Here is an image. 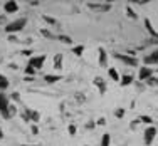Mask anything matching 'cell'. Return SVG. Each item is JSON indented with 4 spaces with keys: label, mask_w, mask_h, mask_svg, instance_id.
I'll list each match as a JSON object with an SVG mask.
<instances>
[{
    "label": "cell",
    "mask_w": 158,
    "mask_h": 146,
    "mask_svg": "<svg viewBox=\"0 0 158 146\" xmlns=\"http://www.w3.org/2000/svg\"><path fill=\"white\" fill-rule=\"evenodd\" d=\"M145 27H146V30H148V34H150V37H152L153 40H158V32L155 30V27H153L152 20H150L148 17L145 18Z\"/></svg>",
    "instance_id": "obj_11"
},
{
    "label": "cell",
    "mask_w": 158,
    "mask_h": 146,
    "mask_svg": "<svg viewBox=\"0 0 158 146\" xmlns=\"http://www.w3.org/2000/svg\"><path fill=\"white\" fill-rule=\"evenodd\" d=\"M108 74H110L111 81H114V82H119V74H118V71H116L114 67H108Z\"/></svg>",
    "instance_id": "obj_17"
},
{
    "label": "cell",
    "mask_w": 158,
    "mask_h": 146,
    "mask_svg": "<svg viewBox=\"0 0 158 146\" xmlns=\"http://www.w3.org/2000/svg\"><path fill=\"white\" fill-rule=\"evenodd\" d=\"M156 72H158V71H156Z\"/></svg>",
    "instance_id": "obj_45"
},
{
    "label": "cell",
    "mask_w": 158,
    "mask_h": 146,
    "mask_svg": "<svg viewBox=\"0 0 158 146\" xmlns=\"http://www.w3.org/2000/svg\"><path fill=\"white\" fill-rule=\"evenodd\" d=\"M152 76H153L152 67H148V66H141L140 67V71H138V79L140 81H146L148 77H152Z\"/></svg>",
    "instance_id": "obj_9"
},
{
    "label": "cell",
    "mask_w": 158,
    "mask_h": 146,
    "mask_svg": "<svg viewBox=\"0 0 158 146\" xmlns=\"http://www.w3.org/2000/svg\"><path fill=\"white\" fill-rule=\"evenodd\" d=\"M25 111L29 113V116H31V123H37L40 121V113L37 109H29V107H25Z\"/></svg>",
    "instance_id": "obj_14"
},
{
    "label": "cell",
    "mask_w": 158,
    "mask_h": 146,
    "mask_svg": "<svg viewBox=\"0 0 158 146\" xmlns=\"http://www.w3.org/2000/svg\"><path fill=\"white\" fill-rule=\"evenodd\" d=\"M113 57L118 59V61H121L123 64L130 66V67H138V59L133 57V55H128V54H119V52H114L113 54Z\"/></svg>",
    "instance_id": "obj_3"
},
{
    "label": "cell",
    "mask_w": 158,
    "mask_h": 146,
    "mask_svg": "<svg viewBox=\"0 0 158 146\" xmlns=\"http://www.w3.org/2000/svg\"><path fill=\"white\" fill-rule=\"evenodd\" d=\"M3 10H5V14H15L19 10V3L15 0H9V2L3 3Z\"/></svg>",
    "instance_id": "obj_10"
},
{
    "label": "cell",
    "mask_w": 158,
    "mask_h": 146,
    "mask_svg": "<svg viewBox=\"0 0 158 146\" xmlns=\"http://www.w3.org/2000/svg\"><path fill=\"white\" fill-rule=\"evenodd\" d=\"M37 74V71L34 69L32 66H25V76H29V77H34Z\"/></svg>",
    "instance_id": "obj_26"
},
{
    "label": "cell",
    "mask_w": 158,
    "mask_h": 146,
    "mask_svg": "<svg viewBox=\"0 0 158 146\" xmlns=\"http://www.w3.org/2000/svg\"><path fill=\"white\" fill-rule=\"evenodd\" d=\"M150 44H158V40H153L152 39V40H150Z\"/></svg>",
    "instance_id": "obj_43"
},
{
    "label": "cell",
    "mask_w": 158,
    "mask_h": 146,
    "mask_svg": "<svg viewBox=\"0 0 158 146\" xmlns=\"http://www.w3.org/2000/svg\"><path fill=\"white\" fill-rule=\"evenodd\" d=\"M86 5H88V9L94 10V12H110L113 3H110V2H88Z\"/></svg>",
    "instance_id": "obj_4"
},
{
    "label": "cell",
    "mask_w": 158,
    "mask_h": 146,
    "mask_svg": "<svg viewBox=\"0 0 158 146\" xmlns=\"http://www.w3.org/2000/svg\"><path fill=\"white\" fill-rule=\"evenodd\" d=\"M76 131H77L76 124H69V126H67V133H69L71 136H74V134H76Z\"/></svg>",
    "instance_id": "obj_28"
},
{
    "label": "cell",
    "mask_w": 158,
    "mask_h": 146,
    "mask_svg": "<svg viewBox=\"0 0 158 146\" xmlns=\"http://www.w3.org/2000/svg\"><path fill=\"white\" fill-rule=\"evenodd\" d=\"M135 3H140V5H145L146 0H135Z\"/></svg>",
    "instance_id": "obj_39"
},
{
    "label": "cell",
    "mask_w": 158,
    "mask_h": 146,
    "mask_svg": "<svg viewBox=\"0 0 158 146\" xmlns=\"http://www.w3.org/2000/svg\"><path fill=\"white\" fill-rule=\"evenodd\" d=\"M46 55H32V57H29V61H27V66H32L35 71H39V69H42L44 67V62H46Z\"/></svg>",
    "instance_id": "obj_5"
},
{
    "label": "cell",
    "mask_w": 158,
    "mask_h": 146,
    "mask_svg": "<svg viewBox=\"0 0 158 146\" xmlns=\"http://www.w3.org/2000/svg\"><path fill=\"white\" fill-rule=\"evenodd\" d=\"M143 66H148V67L150 66H158V49L143 57Z\"/></svg>",
    "instance_id": "obj_6"
},
{
    "label": "cell",
    "mask_w": 158,
    "mask_h": 146,
    "mask_svg": "<svg viewBox=\"0 0 158 146\" xmlns=\"http://www.w3.org/2000/svg\"><path fill=\"white\" fill-rule=\"evenodd\" d=\"M9 40H10V42H15L17 37H15V35H9Z\"/></svg>",
    "instance_id": "obj_40"
},
{
    "label": "cell",
    "mask_w": 158,
    "mask_h": 146,
    "mask_svg": "<svg viewBox=\"0 0 158 146\" xmlns=\"http://www.w3.org/2000/svg\"><path fill=\"white\" fill-rule=\"evenodd\" d=\"M31 133L35 136V134H39V128H37V124L35 123H31Z\"/></svg>",
    "instance_id": "obj_32"
},
{
    "label": "cell",
    "mask_w": 158,
    "mask_h": 146,
    "mask_svg": "<svg viewBox=\"0 0 158 146\" xmlns=\"http://www.w3.org/2000/svg\"><path fill=\"white\" fill-rule=\"evenodd\" d=\"M20 54H22V55H31V57H32V51H31V49H24Z\"/></svg>",
    "instance_id": "obj_36"
},
{
    "label": "cell",
    "mask_w": 158,
    "mask_h": 146,
    "mask_svg": "<svg viewBox=\"0 0 158 146\" xmlns=\"http://www.w3.org/2000/svg\"><path fill=\"white\" fill-rule=\"evenodd\" d=\"M7 87H9V79L3 74H0V92H3Z\"/></svg>",
    "instance_id": "obj_18"
},
{
    "label": "cell",
    "mask_w": 158,
    "mask_h": 146,
    "mask_svg": "<svg viewBox=\"0 0 158 146\" xmlns=\"http://www.w3.org/2000/svg\"><path fill=\"white\" fill-rule=\"evenodd\" d=\"M77 101H81V103H82V101H84V96H82V94H77Z\"/></svg>",
    "instance_id": "obj_41"
},
{
    "label": "cell",
    "mask_w": 158,
    "mask_h": 146,
    "mask_svg": "<svg viewBox=\"0 0 158 146\" xmlns=\"http://www.w3.org/2000/svg\"><path fill=\"white\" fill-rule=\"evenodd\" d=\"M104 124H106V119H104V118H99L96 121V126H104Z\"/></svg>",
    "instance_id": "obj_35"
},
{
    "label": "cell",
    "mask_w": 158,
    "mask_h": 146,
    "mask_svg": "<svg viewBox=\"0 0 158 146\" xmlns=\"http://www.w3.org/2000/svg\"><path fill=\"white\" fill-rule=\"evenodd\" d=\"M62 59H64L62 54H56L54 55V69L56 71H62Z\"/></svg>",
    "instance_id": "obj_16"
},
{
    "label": "cell",
    "mask_w": 158,
    "mask_h": 146,
    "mask_svg": "<svg viewBox=\"0 0 158 146\" xmlns=\"http://www.w3.org/2000/svg\"><path fill=\"white\" fill-rule=\"evenodd\" d=\"M146 86H150V87H158V77L156 76H152L146 79Z\"/></svg>",
    "instance_id": "obj_23"
},
{
    "label": "cell",
    "mask_w": 158,
    "mask_h": 146,
    "mask_svg": "<svg viewBox=\"0 0 158 146\" xmlns=\"http://www.w3.org/2000/svg\"><path fill=\"white\" fill-rule=\"evenodd\" d=\"M133 81H135V77L130 76V74H125V76L119 77V84H121V87H126V86H130Z\"/></svg>",
    "instance_id": "obj_15"
},
{
    "label": "cell",
    "mask_w": 158,
    "mask_h": 146,
    "mask_svg": "<svg viewBox=\"0 0 158 146\" xmlns=\"http://www.w3.org/2000/svg\"><path fill=\"white\" fill-rule=\"evenodd\" d=\"M20 146H39V144H20Z\"/></svg>",
    "instance_id": "obj_44"
},
{
    "label": "cell",
    "mask_w": 158,
    "mask_h": 146,
    "mask_svg": "<svg viewBox=\"0 0 158 146\" xmlns=\"http://www.w3.org/2000/svg\"><path fill=\"white\" fill-rule=\"evenodd\" d=\"M61 79H62V76H59V74H46L44 76V82H47V84H56Z\"/></svg>",
    "instance_id": "obj_13"
},
{
    "label": "cell",
    "mask_w": 158,
    "mask_h": 146,
    "mask_svg": "<svg viewBox=\"0 0 158 146\" xmlns=\"http://www.w3.org/2000/svg\"><path fill=\"white\" fill-rule=\"evenodd\" d=\"M9 114H10V118H14V116L17 114V107L14 106V104H10V106H9Z\"/></svg>",
    "instance_id": "obj_31"
},
{
    "label": "cell",
    "mask_w": 158,
    "mask_h": 146,
    "mask_svg": "<svg viewBox=\"0 0 158 146\" xmlns=\"http://www.w3.org/2000/svg\"><path fill=\"white\" fill-rule=\"evenodd\" d=\"M93 84H94L96 87H98V91H99V96H104V94H106L108 86H106V81H104V77L96 76L94 79H93Z\"/></svg>",
    "instance_id": "obj_8"
},
{
    "label": "cell",
    "mask_w": 158,
    "mask_h": 146,
    "mask_svg": "<svg viewBox=\"0 0 158 146\" xmlns=\"http://www.w3.org/2000/svg\"><path fill=\"white\" fill-rule=\"evenodd\" d=\"M126 15L130 17V18H133V20H136V18H138V14L135 12V10L131 9L130 5H126Z\"/></svg>",
    "instance_id": "obj_25"
},
{
    "label": "cell",
    "mask_w": 158,
    "mask_h": 146,
    "mask_svg": "<svg viewBox=\"0 0 158 146\" xmlns=\"http://www.w3.org/2000/svg\"><path fill=\"white\" fill-rule=\"evenodd\" d=\"M2 140H3V129L0 128V141H2Z\"/></svg>",
    "instance_id": "obj_42"
},
{
    "label": "cell",
    "mask_w": 158,
    "mask_h": 146,
    "mask_svg": "<svg viewBox=\"0 0 158 146\" xmlns=\"http://www.w3.org/2000/svg\"><path fill=\"white\" fill-rule=\"evenodd\" d=\"M22 119H24L25 123H31V116H29L27 111H24V113H22Z\"/></svg>",
    "instance_id": "obj_33"
},
{
    "label": "cell",
    "mask_w": 158,
    "mask_h": 146,
    "mask_svg": "<svg viewBox=\"0 0 158 146\" xmlns=\"http://www.w3.org/2000/svg\"><path fill=\"white\" fill-rule=\"evenodd\" d=\"M42 18L47 22V24H51V25H57V20H56L54 17H51V15H42Z\"/></svg>",
    "instance_id": "obj_27"
},
{
    "label": "cell",
    "mask_w": 158,
    "mask_h": 146,
    "mask_svg": "<svg viewBox=\"0 0 158 146\" xmlns=\"http://www.w3.org/2000/svg\"><path fill=\"white\" fill-rule=\"evenodd\" d=\"M71 52H73L74 55H77V57H81V55L84 54V46H73Z\"/></svg>",
    "instance_id": "obj_19"
},
{
    "label": "cell",
    "mask_w": 158,
    "mask_h": 146,
    "mask_svg": "<svg viewBox=\"0 0 158 146\" xmlns=\"http://www.w3.org/2000/svg\"><path fill=\"white\" fill-rule=\"evenodd\" d=\"M27 25V18H17V20H14V22H9V24H5V27H3V30H5L9 35H12L14 32H20L22 29Z\"/></svg>",
    "instance_id": "obj_1"
},
{
    "label": "cell",
    "mask_w": 158,
    "mask_h": 146,
    "mask_svg": "<svg viewBox=\"0 0 158 146\" xmlns=\"http://www.w3.org/2000/svg\"><path fill=\"white\" fill-rule=\"evenodd\" d=\"M57 40H61V42L67 44V46H73V39H71L69 35H64V34H59V35H57Z\"/></svg>",
    "instance_id": "obj_21"
},
{
    "label": "cell",
    "mask_w": 158,
    "mask_h": 146,
    "mask_svg": "<svg viewBox=\"0 0 158 146\" xmlns=\"http://www.w3.org/2000/svg\"><path fill=\"white\" fill-rule=\"evenodd\" d=\"M125 113H126V111L123 109V107H118V109H114V116H116V118H123V116H125Z\"/></svg>",
    "instance_id": "obj_29"
},
{
    "label": "cell",
    "mask_w": 158,
    "mask_h": 146,
    "mask_svg": "<svg viewBox=\"0 0 158 146\" xmlns=\"http://www.w3.org/2000/svg\"><path fill=\"white\" fill-rule=\"evenodd\" d=\"M156 128L155 126H148V128L145 129V134H143V138H145V144L146 146H150L153 143V140H155V136H156Z\"/></svg>",
    "instance_id": "obj_7"
},
{
    "label": "cell",
    "mask_w": 158,
    "mask_h": 146,
    "mask_svg": "<svg viewBox=\"0 0 158 146\" xmlns=\"http://www.w3.org/2000/svg\"><path fill=\"white\" fill-rule=\"evenodd\" d=\"M138 123H140V119H133V121L130 123V128H131V129H135V128L138 126Z\"/></svg>",
    "instance_id": "obj_34"
},
{
    "label": "cell",
    "mask_w": 158,
    "mask_h": 146,
    "mask_svg": "<svg viewBox=\"0 0 158 146\" xmlns=\"http://www.w3.org/2000/svg\"><path fill=\"white\" fill-rule=\"evenodd\" d=\"M5 20H7L5 15H0V25H2V24H5Z\"/></svg>",
    "instance_id": "obj_38"
},
{
    "label": "cell",
    "mask_w": 158,
    "mask_h": 146,
    "mask_svg": "<svg viewBox=\"0 0 158 146\" xmlns=\"http://www.w3.org/2000/svg\"><path fill=\"white\" fill-rule=\"evenodd\" d=\"M9 106H10V99L9 96H5L3 92H0V114L3 119H12L9 114Z\"/></svg>",
    "instance_id": "obj_2"
},
{
    "label": "cell",
    "mask_w": 158,
    "mask_h": 146,
    "mask_svg": "<svg viewBox=\"0 0 158 146\" xmlns=\"http://www.w3.org/2000/svg\"><path fill=\"white\" fill-rule=\"evenodd\" d=\"M40 35H42V37H46V39H52V40H54V39H57V35H54V34H52L51 30H47V29H40Z\"/></svg>",
    "instance_id": "obj_20"
},
{
    "label": "cell",
    "mask_w": 158,
    "mask_h": 146,
    "mask_svg": "<svg viewBox=\"0 0 158 146\" xmlns=\"http://www.w3.org/2000/svg\"><path fill=\"white\" fill-rule=\"evenodd\" d=\"M110 144H111V136L110 133H104L101 136V146H110Z\"/></svg>",
    "instance_id": "obj_22"
},
{
    "label": "cell",
    "mask_w": 158,
    "mask_h": 146,
    "mask_svg": "<svg viewBox=\"0 0 158 146\" xmlns=\"http://www.w3.org/2000/svg\"><path fill=\"white\" fill-rule=\"evenodd\" d=\"M93 128H96V123L94 121H89L88 124H86V129H93Z\"/></svg>",
    "instance_id": "obj_37"
},
{
    "label": "cell",
    "mask_w": 158,
    "mask_h": 146,
    "mask_svg": "<svg viewBox=\"0 0 158 146\" xmlns=\"http://www.w3.org/2000/svg\"><path fill=\"white\" fill-rule=\"evenodd\" d=\"M9 99H14V101H15V103H20V101H22V99H20V94H19L17 91H15V92H12Z\"/></svg>",
    "instance_id": "obj_30"
},
{
    "label": "cell",
    "mask_w": 158,
    "mask_h": 146,
    "mask_svg": "<svg viewBox=\"0 0 158 146\" xmlns=\"http://www.w3.org/2000/svg\"><path fill=\"white\" fill-rule=\"evenodd\" d=\"M98 54H99V66L101 67H108V52L104 47L98 49Z\"/></svg>",
    "instance_id": "obj_12"
},
{
    "label": "cell",
    "mask_w": 158,
    "mask_h": 146,
    "mask_svg": "<svg viewBox=\"0 0 158 146\" xmlns=\"http://www.w3.org/2000/svg\"><path fill=\"white\" fill-rule=\"evenodd\" d=\"M138 119H140V123H145V124H150V126L153 124V119H152V116H148V114H141Z\"/></svg>",
    "instance_id": "obj_24"
}]
</instances>
